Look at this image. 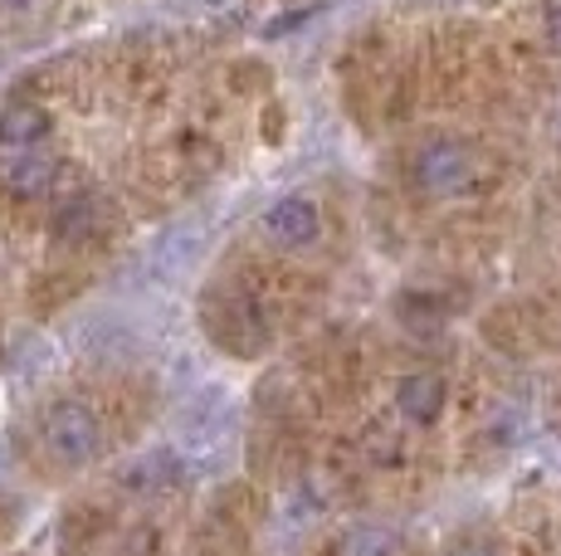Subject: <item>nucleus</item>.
<instances>
[{
    "mask_svg": "<svg viewBox=\"0 0 561 556\" xmlns=\"http://www.w3.org/2000/svg\"><path fill=\"white\" fill-rule=\"evenodd\" d=\"M186 478V459H176L171 449H152V454H137L133 464L123 468V488L137 498H157L171 494V488Z\"/></svg>",
    "mask_w": 561,
    "mask_h": 556,
    "instance_id": "7",
    "label": "nucleus"
},
{
    "mask_svg": "<svg viewBox=\"0 0 561 556\" xmlns=\"http://www.w3.org/2000/svg\"><path fill=\"white\" fill-rule=\"evenodd\" d=\"M449 556H493L489 547H459V552H449Z\"/></svg>",
    "mask_w": 561,
    "mask_h": 556,
    "instance_id": "15",
    "label": "nucleus"
},
{
    "mask_svg": "<svg viewBox=\"0 0 561 556\" xmlns=\"http://www.w3.org/2000/svg\"><path fill=\"white\" fill-rule=\"evenodd\" d=\"M473 181V157L455 137H435L415 152V186L425 196H459Z\"/></svg>",
    "mask_w": 561,
    "mask_h": 556,
    "instance_id": "4",
    "label": "nucleus"
},
{
    "mask_svg": "<svg viewBox=\"0 0 561 556\" xmlns=\"http://www.w3.org/2000/svg\"><path fill=\"white\" fill-rule=\"evenodd\" d=\"M45 137H49V113L39 103H10V108H0V147L30 152Z\"/></svg>",
    "mask_w": 561,
    "mask_h": 556,
    "instance_id": "9",
    "label": "nucleus"
},
{
    "mask_svg": "<svg viewBox=\"0 0 561 556\" xmlns=\"http://www.w3.org/2000/svg\"><path fill=\"white\" fill-rule=\"evenodd\" d=\"M5 361H10V371H15L20 381H35V377H45V371H49L54 351H49V341L39 333H20L15 341H10Z\"/></svg>",
    "mask_w": 561,
    "mask_h": 556,
    "instance_id": "12",
    "label": "nucleus"
},
{
    "mask_svg": "<svg viewBox=\"0 0 561 556\" xmlns=\"http://www.w3.org/2000/svg\"><path fill=\"white\" fill-rule=\"evenodd\" d=\"M0 5H5V10H25L30 0H0Z\"/></svg>",
    "mask_w": 561,
    "mask_h": 556,
    "instance_id": "16",
    "label": "nucleus"
},
{
    "mask_svg": "<svg viewBox=\"0 0 561 556\" xmlns=\"http://www.w3.org/2000/svg\"><path fill=\"white\" fill-rule=\"evenodd\" d=\"M205 244H210V230H205V220H171L167 230L152 240V254H147V264H152L157 278H167V283H176V278H186L191 269L201 264Z\"/></svg>",
    "mask_w": 561,
    "mask_h": 556,
    "instance_id": "5",
    "label": "nucleus"
},
{
    "mask_svg": "<svg viewBox=\"0 0 561 556\" xmlns=\"http://www.w3.org/2000/svg\"><path fill=\"white\" fill-rule=\"evenodd\" d=\"M210 5H225V0H210Z\"/></svg>",
    "mask_w": 561,
    "mask_h": 556,
    "instance_id": "17",
    "label": "nucleus"
},
{
    "mask_svg": "<svg viewBox=\"0 0 561 556\" xmlns=\"http://www.w3.org/2000/svg\"><path fill=\"white\" fill-rule=\"evenodd\" d=\"M93 230H99V206H93L89 196L64 206L59 220H54V234H59V240H89Z\"/></svg>",
    "mask_w": 561,
    "mask_h": 556,
    "instance_id": "13",
    "label": "nucleus"
},
{
    "mask_svg": "<svg viewBox=\"0 0 561 556\" xmlns=\"http://www.w3.org/2000/svg\"><path fill=\"white\" fill-rule=\"evenodd\" d=\"M39 440H45V454L64 468H83L103 444L99 415L83 401H54L39 420Z\"/></svg>",
    "mask_w": 561,
    "mask_h": 556,
    "instance_id": "2",
    "label": "nucleus"
},
{
    "mask_svg": "<svg viewBox=\"0 0 561 556\" xmlns=\"http://www.w3.org/2000/svg\"><path fill=\"white\" fill-rule=\"evenodd\" d=\"M542 35H547V49H552V55H561V0H547Z\"/></svg>",
    "mask_w": 561,
    "mask_h": 556,
    "instance_id": "14",
    "label": "nucleus"
},
{
    "mask_svg": "<svg viewBox=\"0 0 561 556\" xmlns=\"http://www.w3.org/2000/svg\"><path fill=\"white\" fill-rule=\"evenodd\" d=\"M445 401H449V391L435 371H410V377H401V386H396V410L410 425H435L445 415Z\"/></svg>",
    "mask_w": 561,
    "mask_h": 556,
    "instance_id": "8",
    "label": "nucleus"
},
{
    "mask_svg": "<svg viewBox=\"0 0 561 556\" xmlns=\"http://www.w3.org/2000/svg\"><path fill=\"white\" fill-rule=\"evenodd\" d=\"M332 556H405V542L386 522H357V528H347L337 537Z\"/></svg>",
    "mask_w": 561,
    "mask_h": 556,
    "instance_id": "10",
    "label": "nucleus"
},
{
    "mask_svg": "<svg viewBox=\"0 0 561 556\" xmlns=\"http://www.w3.org/2000/svg\"><path fill=\"white\" fill-rule=\"evenodd\" d=\"M205 327L220 347L240 351V357H254V351L268 347V317L254 298L244 293H210L205 298Z\"/></svg>",
    "mask_w": 561,
    "mask_h": 556,
    "instance_id": "3",
    "label": "nucleus"
},
{
    "mask_svg": "<svg viewBox=\"0 0 561 556\" xmlns=\"http://www.w3.org/2000/svg\"><path fill=\"white\" fill-rule=\"evenodd\" d=\"M0 176H5V190H10V196L30 200V196H45V190H49L54 162H49V157H39V152H20L15 162L0 171Z\"/></svg>",
    "mask_w": 561,
    "mask_h": 556,
    "instance_id": "11",
    "label": "nucleus"
},
{
    "mask_svg": "<svg viewBox=\"0 0 561 556\" xmlns=\"http://www.w3.org/2000/svg\"><path fill=\"white\" fill-rule=\"evenodd\" d=\"M264 234L284 250H304L322 234V216L308 196H278L274 206L264 210Z\"/></svg>",
    "mask_w": 561,
    "mask_h": 556,
    "instance_id": "6",
    "label": "nucleus"
},
{
    "mask_svg": "<svg viewBox=\"0 0 561 556\" xmlns=\"http://www.w3.org/2000/svg\"><path fill=\"white\" fill-rule=\"evenodd\" d=\"M176 440L186 449V459H201V464H230L234 449V401L230 391L205 386L196 391L186 405L176 410Z\"/></svg>",
    "mask_w": 561,
    "mask_h": 556,
    "instance_id": "1",
    "label": "nucleus"
}]
</instances>
